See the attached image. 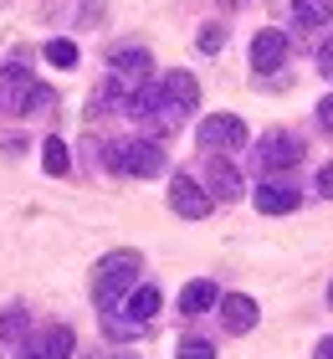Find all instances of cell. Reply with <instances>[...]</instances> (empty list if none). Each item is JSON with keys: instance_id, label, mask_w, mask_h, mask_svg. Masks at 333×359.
Wrapping results in <instances>:
<instances>
[{"instance_id": "cell-14", "label": "cell", "mask_w": 333, "mask_h": 359, "mask_svg": "<svg viewBox=\"0 0 333 359\" xmlns=\"http://www.w3.org/2000/svg\"><path fill=\"white\" fill-rule=\"evenodd\" d=\"M123 313H128V318H133V323H139V329H144V323H149V318L159 313V287H154V283H139V287L128 292Z\"/></svg>"}, {"instance_id": "cell-13", "label": "cell", "mask_w": 333, "mask_h": 359, "mask_svg": "<svg viewBox=\"0 0 333 359\" xmlns=\"http://www.w3.org/2000/svg\"><path fill=\"white\" fill-rule=\"evenodd\" d=\"M215 303H221V292H215V283H210V277H195V283H185V287H179V313H185V318L210 313Z\"/></svg>"}, {"instance_id": "cell-19", "label": "cell", "mask_w": 333, "mask_h": 359, "mask_svg": "<svg viewBox=\"0 0 333 359\" xmlns=\"http://www.w3.org/2000/svg\"><path fill=\"white\" fill-rule=\"evenodd\" d=\"M175 359H215V344H210V339H179Z\"/></svg>"}, {"instance_id": "cell-9", "label": "cell", "mask_w": 333, "mask_h": 359, "mask_svg": "<svg viewBox=\"0 0 333 359\" xmlns=\"http://www.w3.org/2000/svg\"><path fill=\"white\" fill-rule=\"evenodd\" d=\"M36 93H41V83L31 72H21V67H11L6 77H0V108H6V113H31Z\"/></svg>"}, {"instance_id": "cell-24", "label": "cell", "mask_w": 333, "mask_h": 359, "mask_svg": "<svg viewBox=\"0 0 333 359\" xmlns=\"http://www.w3.org/2000/svg\"><path fill=\"white\" fill-rule=\"evenodd\" d=\"M313 359H333V334H328V339H318V349H313Z\"/></svg>"}, {"instance_id": "cell-2", "label": "cell", "mask_w": 333, "mask_h": 359, "mask_svg": "<svg viewBox=\"0 0 333 359\" xmlns=\"http://www.w3.org/2000/svg\"><path fill=\"white\" fill-rule=\"evenodd\" d=\"M108 170H118V175H139V180H154L164 175V149H159V139H128V144H108Z\"/></svg>"}, {"instance_id": "cell-8", "label": "cell", "mask_w": 333, "mask_h": 359, "mask_svg": "<svg viewBox=\"0 0 333 359\" xmlns=\"http://www.w3.org/2000/svg\"><path fill=\"white\" fill-rule=\"evenodd\" d=\"M215 318L226 323V334H252L261 308H257V298H246V292H226V298L215 303Z\"/></svg>"}, {"instance_id": "cell-1", "label": "cell", "mask_w": 333, "mask_h": 359, "mask_svg": "<svg viewBox=\"0 0 333 359\" xmlns=\"http://www.w3.org/2000/svg\"><path fill=\"white\" fill-rule=\"evenodd\" d=\"M144 283V257L133 252V247H118V252H108L103 262H97V277H93V303H97V313H123V303H128V292Z\"/></svg>"}, {"instance_id": "cell-3", "label": "cell", "mask_w": 333, "mask_h": 359, "mask_svg": "<svg viewBox=\"0 0 333 359\" xmlns=\"http://www.w3.org/2000/svg\"><path fill=\"white\" fill-rule=\"evenodd\" d=\"M149 67H154V62H149L144 46H118V52L108 57V88L128 103V97L149 83Z\"/></svg>"}, {"instance_id": "cell-5", "label": "cell", "mask_w": 333, "mask_h": 359, "mask_svg": "<svg viewBox=\"0 0 333 359\" xmlns=\"http://www.w3.org/2000/svg\"><path fill=\"white\" fill-rule=\"evenodd\" d=\"M195 144L200 149H210V154H231V149H241L246 144V123L236 118V113H210V118H200L195 128Z\"/></svg>"}, {"instance_id": "cell-4", "label": "cell", "mask_w": 333, "mask_h": 359, "mask_svg": "<svg viewBox=\"0 0 333 359\" xmlns=\"http://www.w3.org/2000/svg\"><path fill=\"white\" fill-rule=\"evenodd\" d=\"M297 159H303V139L287 134V128H272V134H261L257 144V165H261V180H272L282 170H292Z\"/></svg>"}, {"instance_id": "cell-18", "label": "cell", "mask_w": 333, "mask_h": 359, "mask_svg": "<svg viewBox=\"0 0 333 359\" xmlns=\"http://www.w3.org/2000/svg\"><path fill=\"white\" fill-rule=\"evenodd\" d=\"M0 339H11V344L26 339V308H6L0 313Z\"/></svg>"}, {"instance_id": "cell-11", "label": "cell", "mask_w": 333, "mask_h": 359, "mask_svg": "<svg viewBox=\"0 0 333 359\" xmlns=\"http://www.w3.org/2000/svg\"><path fill=\"white\" fill-rule=\"evenodd\" d=\"M282 62H287V31H277V26H266L252 36V67L266 77V72H277Z\"/></svg>"}, {"instance_id": "cell-23", "label": "cell", "mask_w": 333, "mask_h": 359, "mask_svg": "<svg viewBox=\"0 0 333 359\" xmlns=\"http://www.w3.org/2000/svg\"><path fill=\"white\" fill-rule=\"evenodd\" d=\"M318 195H328V201H333V165L318 170Z\"/></svg>"}, {"instance_id": "cell-16", "label": "cell", "mask_w": 333, "mask_h": 359, "mask_svg": "<svg viewBox=\"0 0 333 359\" xmlns=\"http://www.w3.org/2000/svg\"><path fill=\"white\" fill-rule=\"evenodd\" d=\"M41 170H46V175H67V170H72V154H67L62 139H46V144H41Z\"/></svg>"}, {"instance_id": "cell-10", "label": "cell", "mask_w": 333, "mask_h": 359, "mask_svg": "<svg viewBox=\"0 0 333 359\" xmlns=\"http://www.w3.org/2000/svg\"><path fill=\"white\" fill-rule=\"evenodd\" d=\"M297 205H303V190H297L292 180H261V190H257L261 216H292Z\"/></svg>"}, {"instance_id": "cell-15", "label": "cell", "mask_w": 333, "mask_h": 359, "mask_svg": "<svg viewBox=\"0 0 333 359\" xmlns=\"http://www.w3.org/2000/svg\"><path fill=\"white\" fill-rule=\"evenodd\" d=\"M292 26H328V0H292Z\"/></svg>"}, {"instance_id": "cell-17", "label": "cell", "mask_w": 333, "mask_h": 359, "mask_svg": "<svg viewBox=\"0 0 333 359\" xmlns=\"http://www.w3.org/2000/svg\"><path fill=\"white\" fill-rule=\"evenodd\" d=\"M41 52H46V62H52V67H77V41H67V36L46 41Z\"/></svg>"}, {"instance_id": "cell-21", "label": "cell", "mask_w": 333, "mask_h": 359, "mask_svg": "<svg viewBox=\"0 0 333 359\" xmlns=\"http://www.w3.org/2000/svg\"><path fill=\"white\" fill-rule=\"evenodd\" d=\"M318 72H323L328 83H333V36H328V41L318 46Z\"/></svg>"}, {"instance_id": "cell-12", "label": "cell", "mask_w": 333, "mask_h": 359, "mask_svg": "<svg viewBox=\"0 0 333 359\" xmlns=\"http://www.w3.org/2000/svg\"><path fill=\"white\" fill-rule=\"evenodd\" d=\"M205 190L215 195V201H226V205H231V201H241V190H246V185H241V170L231 165V159L210 154V165H205Z\"/></svg>"}, {"instance_id": "cell-6", "label": "cell", "mask_w": 333, "mask_h": 359, "mask_svg": "<svg viewBox=\"0 0 333 359\" xmlns=\"http://www.w3.org/2000/svg\"><path fill=\"white\" fill-rule=\"evenodd\" d=\"M77 349V339L67 323H52V329H36V334H26L21 344H15V359H72Z\"/></svg>"}, {"instance_id": "cell-20", "label": "cell", "mask_w": 333, "mask_h": 359, "mask_svg": "<svg viewBox=\"0 0 333 359\" xmlns=\"http://www.w3.org/2000/svg\"><path fill=\"white\" fill-rule=\"evenodd\" d=\"M195 41H200V52H221V46H226V26H215V21H210Z\"/></svg>"}, {"instance_id": "cell-25", "label": "cell", "mask_w": 333, "mask_h": 359, "mask_svg": "<svg viewBox=\"0 0 333 359\" xmlns=\"http://www.w3.org/2000/svg\"><path fill=\"white\" fill-rule=\"evenodd\" d=\"M328 303H333V283H328Z\"/></svg>"}, {"instance_id": "cell-22", "label": "cell", "mask_w": 333, "mask_h": 359, "mask_svg": "<svg viewBox=\"0 0 333 359\" xmlns=\"http://www.w3.org/2000/svg\"><path fill=\"white\" fill-rule=\"evenodd\" d=\"M318 128H323V134H333V93L318 103Z\"/></svg>"}, {"instance_id": "cell-7", "label": "cell", "mask_w": 333, "mask_h": 359, "mask_svg": "<svg viewBox=\"0 0 333 359\" xmlns=\"http://www.w3.org/2000/svg\"><path fill=\"white\" fill-rule=\"evenodd\" d=\"M210 205H215V195L200 185V180H190V175H175V180H170V210H175V216H185V221H205V216H210Z\"/></svg>"}]
</instances>
